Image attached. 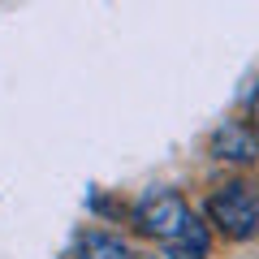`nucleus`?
Wrapping results in <instances>:
<instances>
[{
	"label": "nucleus",
	"instance_id": "423d86ee",
	"mask_svg": "<svg viewBox=\"0 0 259 259\" xmlns=\"http://www.w3.org/2000/svg\"><path fill=\"white\" fill-rule=\"evenodd\" d=\"M250 121H255V125H259V95H255V108H250Z\"/></svg>",
	"mask_w": 259,
	"mask_h": 259
},
{
	"label": "nucleus",
	"instance_id": "20e7f679",
	"mask_svg": "<svg viewBox=\"0 0 259 259\" xmlns=\"http://www.w3.org/2000/svg\"><path fill=\"white\" fill-rule=\"evenodd\" d=\"M212 156L246 164V160L259 156V143H255V134H250V130H242V125H225V130H216V139H212Z\"/></svg>",
	"mask_w": 259,
	"mask_h": 259
},
{
	"label": "nucleus",
	"instance_id": "7ed1b4c3",
	"mask_svg": "<svg viewBox=\"0 0 259 259\" xmlns=\"http://www.w3.org/2000/svg\"><path fill=\"white\" fill-rule=\"evenodd\" d=\"M212 250V238H207V225L190 212V221L164 242V259H207Z\"/></svg>",
	"mask_w": 259,
	"mask_h": 259
},
{
	"label": "nucleus",
	"instance_id": "f03ea898",
	"mask_svg": "<svg viewBox=\"0 0 259 259\" xmlns=\"http://www.w3.org/2000/svg\"><path fill=\"white\" fill-rule=\"evenodd\" d=\"M186 221H190V207L177 190H143V199L134 203V229L156 242H168Z\"/></svg>",
	"mask_w": 259,
	"mask_h": 259
},
{
	"label": "nucleus",
	"instance_id": "39448f33",
	"mask_svg": "<svg viewBox=\"0 0 259 259\" xmlns=\"http://www.w3.org/2000/svg\"><path fill=\"white\" fill-rule=\"evenodd\" d=\"M82 259H139V255L121 238H112V233H87L82 238Z\"/></svg>",
	"mask_w": 259,
	"mask_h": 259
},
{
	"label": "nucleus",
	"instance_id": "f257e3e1",
	"mask_svg": "<svg viewBox=\"0 0 259 259\" xmlns=\"http://www.w3.org/2000/svg\"><path fill=\"white\" fill-rule=\"evenodd\" d=\"M207 221L233 242H246L259 233V190L246 182H229L207 199Z\"/></svg>",
	"mask_w": 259,
	"mask_h": 259
}]
</instances>
